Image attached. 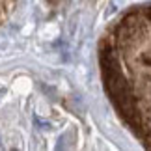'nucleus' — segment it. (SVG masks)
Returning a JSON list of instances; mask_svg holds the SVG:
<instances>
[{
  "label": "nucleus",
  "instance_id": "1",
  "mask_svg": "<svg viewBox=\"0 0 151 151\" xmlns=\"http://www.w3.org/2000/svg\"><path fill=\"white\" fill-rule=\"evenodd\" d=\"M101 84L116 116L151 149V0L131 6L99 41Z\"/></svg>",
  "mask_w": 151,
  "mask_h": 151
},
{
  "label": "nucleus",
  "instance_id": "2",
  "mask_svg": "<svg viewBox=\"0 0 151 151\" xmlns=\"http://www.w3.org/2000/svg\"><path fill=\"white\" fill-rule=\"evenodd\" d=\"M95 0H19V8L28 4V8H41V13H71L78 8L93 4Z\"/></svg>",
  "mask_w": 151,
  "mask_h": 151
}]
</instances>
